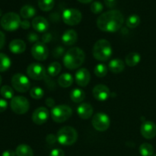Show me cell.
<instances>
[{
  "mask_svg": "<svg viewBox=\"0 0 156 156\" xmlns=\"http://www.w3.org/2000/svg\"><path fill=\"white\" fill-rule=\"evenodd\" d=\"M93 107L88 103H82L77 108V113L79 117L83 120H88L93 115Z\"/></svg>",
  "mask_w": 156,
  "mask_h": 156,
  "instance_id": "obj_18",
  "label": "cell"
},
{
  "mask_svg": "<svg viewBox=\"0 0 156 156\" xmlns=\"http://www.w3.org/2000/svg\"><path fill=\"white\" fill-rule=\"evenodd\" d=\"M12 85L17 91L25 93L30 87V82L28 78L21 73H16L12 78Z\"/></svg>",
  "mask_w": 156,
  "mask_h": 156,
  "instance_id": "obj_8",
  "label": "cell"
},
{
  "mask_svg": "<svg viewBox=\"0 0 156 156\" xmlns=\"http://www.w3.org/2000/svg\"><path fill=\"white\" fill-rule=\"evenodd\" d=\"M21 18L15 12H8L2 15L0 24L7 31H15L21 26Z\"/></svg>",
  "mask_w": 156,
  "mask_h": 156,
  "instance_id": "obj_5",
  "label": "cell"
},
{
  "mask_svg": "<svg viewBox=\"0 0 156 156\" xmlns=\"http://www.w3.org/2000/svg\"><path fill=\"white\" fill-rule=\"evenodd\" d=\"M20 27H21V28L24 29V30H27V29H28L29 27H30V23L29 22V21L24 19V21H21V26H20Z\"/></svg>",
  "mask_w": 156,
  "mask_h": 156,
  "instance_id": "obj_43",
  "label": "cell"
},
{
  "mask_svg": "<svg viewBox=\"0 0 156 156\" xmlns=\"http://www.w3.org/2000/svg\"><path fill=\"white\" fill-rule=\"evenodd\" d=\"M49 111L44 107H40L34 111L32 114V120L37 125L45 123L49 119Z\"/></svg>",
  "mask_w": 156,
  "mask_h": 156,
  "instance_id": "obj_14",
  "label": "cell"
},
{
  "mask_svg": "<svg viewBox=\"0 0 156 156\" xmlns=\"http://www.w3.org/2000/svg\"><path fill=\"white\" fill-rule=\"evenodd\" d=\"M30 95L32 98L39 100L41 99L44 95V91L40 87H34L30 91Z\"/></svg>",
  "mask_w": 156,
  "mask_h": 156,
  "instance_id": "obj_34",
  "label": "cell"
},
{
  "mask_svg": "<svg viewBox=\"0 0 156 156\" xmlns=\"http://www.w3.org/2000/svg\"><path fill=\"white\" fill-rule=\"evenodd\" d=\"M126 26L129 28H135L140 24V18L137 15H130L126 19Z\"/></svg>",
  "mask_w": 156,
  "mask_h": 156,
  "instance_id": "obj_31",
  "label": "cell"
},
{
  "mask_svg": "<svg viewBox=\"0 0 156 156\" xmlns=\"http://www.w3.org/2000/svg\"><path fill=\"white\" fill-rule=\"evenodd\" d=\"M92 53L96 59L105 62L108 60L112 55V47L109 41L105 39H101L94 44Z\"/></svg>",
  "mask_w": 156,
  "mask_h": 156,
  "instance_id": "obj_3",
  "label": "cell"
},
{
  "mask_svg": "<svg viewBox=\"0 0 156 156\" xmlns=\"http://www.w3.org/2000/svg\"><path fill=\"white\" fill-rule=\"evenodd\" d=\"M140 132L144 138L152 140L156 136V124L149 120L144 121L141 125Z\"/></svg>",
  "mask_w": 156,
  "mask_h": 156,
  "instance_id": "obj_13",
  "label": "cell"
},
{
  "mask_svg": "<svg viewBox=\"0 0 156 156\" xmlns=\"http://www.w3.org/2000/svg\"><path fill=\"white\" fill-rule=\"evenodd\" d=\"M57 141V136H54L53 134H50L47 136V142L50 144H53Z\"/></svg>",
  "mask_w": 156,
  "mask_h": 156,
  "instance_id": "obj_41",
  "label": "cell"
},
{
  "mask_svg": "<svg viewBox=\"0 0 156 156\" xmlns=\"http://www.w3.org/2000/svg\"><path fill=\"white\" fill-rule=\"evenodd\" d=\"M140 153L142 156H152L154 153L153 146L147 143H143L140 146Z\"/></svg>",
  "mask_w": 156,
  "mask_h": 156,
  "instance_id": "obj_28",
  "label": "cell"
},
{
  "mask_svg": "<svg viewBox=\"0 0 156 156\" xmlns=\"http://www.w3.org/2000/svg\"><path fill=\"white\" fill-rule=\"evenodd\" d=\"M105 5L108 8H110V9H113L116 6V4H117V0H104Z\"/></svg>",
  "mask_w": 156,
  "mask_h": 156,
  "instance_id": "obj_40",
  "label": "cell"
},
{
  "mask_svg": "<svg viewBox=\"0 0 156 156\" xmlns=\"http://www.w3.org/2000/svg\"><path fill=\"white\" fill-rule=\"evenodd\" d=\"M73 83V76L69 73H63L58 79V84L62 88H69Z\"/></svg>",
  "mask_w": 156,
  "mask_h": 156,
  "instance_id": "obj_23",
  "label": "cell"
},
{
  "mask_svg": "<svg viewBox=\"0 0 156 156\" xmlns=\"http://www.w3.org/2000/svg\"><path fill=\"white\" fill-rule=\"evenodd\" d=\"M17 156H34V152L31 148L26 144H21L15 149Z\"/></svg>",
  "mask_w": 156,
  "mask_h": 156,
  "instance_id": "obj_25",
  "label": "cell"
},
{
  "mask_svg": "<svg viewBox=\"0 0 156 156\" xmlns=\"http://www.w3.org/2000/svg\"><path fill=\"white\" fill-rule=\"evenodd\" d=\"M91 11L92 13L95 14V15H98V14L101 13V12L104 9V6L102 5V3L99 1H95L93 2L91 5Z\"/></svg>",
  "mask_w": 156,
  "mask_h": 156,
  "instance_id": "obj_35",
  "label": "cell"
},
{
  "mask_svg": "<svg viewBox=\"0 0 156 156\" xmlns=\"http://www.w3.org/2000/svg\"><path fill=\"white\" fill-rule=\"evenodd\" d=\"M70 98L75 103H81L85 98V91L80 88H75L70 93Z\"/></svg>",
  "mask_w": 156,
  "mask_h": 156,
  "instance_id": "obj_26",
  "label": "cell"
},
{
  "mask_svg": "<svg viewBox=\"0 0 156 156\" xmlns=\"http://www.w3.org/2000/svg\"><path fill=\"white\" fill-rule=\"evenodd\" d=\"M36 13H37V10L35 9V8L34 7V6L30 5H24L21 9V11H20L21 16L26 20L34 17L35 15H36Z\"/></svg>",
  "mask_w": 156,
  "mask_h": 156,
  "instance_id": "obj_22",
  "label": "cell"
},
{
  "mask_svg": "<svg viewBox=\"0 0 156 156\" xmlns=\"http://www.w3.org/2000/svg\"><path fill=\"white\" fill-rule=\"evenodd\" d=\"M73 114L71 108L67 105H58L51 110L52 119L56 123H63L70 118Z\"/></svg>",
  "mask_w": 156,
  "mask_h": 156,
  "instance_id": "obj_6",
  "label": "cell"
},
{
  "mask_svg": "<svg viewBox=\"0 0 156 156\" xmlns=\"http://www.w3.org/2000/svg\"><path fill=\"white\" fill-rule=\"evenodd\" d=\"M8 103L5 99L0 98V113H2L7 109Z\"/></svg>",
  "mask_w": 156,
  "mask_h": 156,
  "instance_id": "obj_39",
  "label": "cell"
},
{
  "mask_svg": "<svg viewBox=\"0 0 156 156\" xmlns=\"http://www.w3.org/2000/svg\"><path fill=\"white\" fill-rule=\"evenodd\" d=\"M141 60V56L138 53H129L125 57L126 64L129 67H134L138 65L139 62Z\"/></svg>",
  "mask_w": 156,
  "mask_h": 156,
  "instance_id": "obj_24",
  "label": "cell"
},
{
  "mask_svg": "<svg viewBox=\"0 0 156 156\" xmlns=\"http://www.w3.org/2000/svg\"><path fill=\"white\" fill-rule=\"evenodd\" d=\"M46 104H47V106L50 107V108H53V105H54V104H55V101H54V100H53L52 98H47V100H46Z\"/></svg>",
  "mask_w": 156,
  "mask_h": 156,
  "instance_id": "obj_46",
  "label": "cell"
},
{
  "mask_svg": "<svg viewBox=\"0 0 156 156\" xmlns=\"http://www.w3.org/2000/svg\"><path fill=\"white\" fill-rule=\"evenodd\" d=\"M108 68L107 67L106 65H105V64L103 63H99L95 66L94 72V74H95L98 77L102 78L105 77V76H106L107 73H108Z\"/></svg>",
  "mask_w": 156,
  "mask_h": 156,
  "instance_id": "obj_33",
  "label": "cell"
},
{
  "mask_svg": "<svg viewBox=\"0 0 156 156\" xmlns=\"http://www.w3.org/2000/svg\"><path fill=\"white\" fill-rule=\"evenodd\" d=\"M78 40V34L76 30H69L64 32L62 36V41L65 45L72 46L76 43Z\"/></svg>",
  "mask_w": 156,
  "mask_h": 156,
  "instance_id": "obj_20",
  "label": "cell"
},
{
  "mask_svg": "<svg viewBox=\"0 0 156 156\" xmlns=\"http://www.w3.org/2000/svg\"><path fill=\"white\" fill-rule=\"evenodd\" d=\"M108 68L111 73L118 74L123 71L125 68V64L121 59H114L110 61L109 64H108Z\"/></svg>",
  "mask_w": 156,
  "mask_h": 156,
  "instance_id": "obj_21",
  "label": "cell"
},
{
  "mask_svg": "<svg viewBox=\"0 0 156 156\" xmlns=\"http://www.w3.org/2000/svg\"><path fill=\"white\" fill-rule=\"evenodd\" d=\"M2 77H1V76H0V86H1V84H2Z\"/></svg>",
  "mask_w": 156,
  "mask_h": 156,
  "instance_id": "obj_48",
  "label": "cell"
},
{
  "mask_svg": "<svg viewBox=\"0 0 156 156\" xmlns=\"http://www.w3.org/2000/svg\"><path fill=\"white\" fill-rule=\"evenodd\" d=\"M78 1L81 3H83V4H88V3L91 2L93 0H78Z\"/></svg>",
  "mask_w": 156,
  "mask_h": 156,
  "instance_id": "obj_47",
  "label": "cell"
},
{
  "mask_svg": "<svg viewBox=\"0 0 156 156\" xmlns=\"http://www.w3.org/2000/svg\"><path fill=\"white\" fill-rule=\"evenodd\" d=\"M50 156H65V152L62 149H54L50 152Z\"/></svg>",
  "mask_w": 156,
  "mask_h": 156,
  "instance_id": "obj_37",
  "label": "cell"
},
{
  "mask_svg": "<svg viewBox=\"0 0 156 156\" xmlns=\"http://www.w3.org/2000/svg\"><path fill=\"white\" fill-rule=\"evenodd\" d=\"M54 0H38V6L44 12H49L54 7Z\"/></svg>",
  "mask_w": 156,
  "mask_h": 156,
  "instance_id": "obj_29",
  "label": "cell"
},
{
  "mask_svg": "<svg viewBox=\"0 0 156 156\" xmlns=\"http://www.w3.org/2000/svg\"><path fill=\"white\" fill-rule=\"evenodd\" d=\"M9 50L15 54H21L26 50V44L22 40L15 39L9 44Z\"/></svg>",
  "mask_w": 156,
  "mask_h": 156,
  "instance_id": "obj_19",
  "label": "cell"
},
{
  "mask_svg": "<svg viewBox=\"0 0 156 156\" xmlns=\"http://www.w3.org/2000/svg\"><path fill=\"white\" fill-rule=\"evenodd\" d=\"M92 94L96 100L104 101L110 97V89L106 85L100 84L94 86V88H93Z\"/></svg>",
  "mask_w": 156,
  "mask_h": 156,
  "instance_id": "obj_15",
  "label": "cell"
},
{
  "mask_svg": "<svg viewBox=\"0 0 156 156\" xmlns=\"http://www.w3.org/2000/svg\"><path fill=\"white\" fill-rule=\"evenodd\" d=\"M0 94L5 99H12L14 98V91L12 87L4 85L0 89Z\"/></svg>",
  "mask_w": 156,
  "mask_h": 156,
  "instance_id": "obj_32",
  "label": "cell"
},
{
  "mask_svg": "<svg viewBox=\"0 0 156 156\" xmlns=\"http://www.w3.org/2000/svg\"><path fill=\"white\" fill-rule=\"evenodd\" d=\"M65 53V50L62 47H57L56 48H55L53 51V56L55 58H59L60 56H62V55Z\"/></svg>",
  "mask_w": 156,
  "mask_h": 156,
  "instance_id": "obj_36",
  "label": "cell"
},
{
  "mask_svg": "<svg viewBox=\"0 0 156 156\" xmlns=\"http://www.w3.org/2000/svg\"><path fill=\"white\" fill-rule=\"evenodd\" d=\"M32 27L36 31L40 33H44L47 31L49 27V24L45 18L41 16L35 17L32 21Z\"/></svg>",
  "mask_w": 156,
  "mask_h": 156,
  "instance_id": "obj_17",
  "label": "cell"
},
{
  "mask_svg": "<svg viewBox=\"0 0 156 156\" xmlns=\"http://www.w3.org/2000/svg\"><path fill=\"white\" fill-rule=\"evenodd\" d=\"M27 73L29 77L34 80H42L47 76L46 69L44 66L36 62H33L28 66Z\"/></svg>",
  "mask_w": 156,
  "mask_h": 156,
  "instance_id": "obj_11",
  "label": "cell"
},
{
  "mask_svg": "<svg viewBox=\"0 0 156 156\" xmlns=\"http://www.w3.org/2000/svg\"><path fill=\"white\" fill-rule=\"evenodd\" d=\"M2 15V10L0 9V17H1Z\"/></svg>",
  "mask_w": 156,
  "mask_h": 156,
  "instance_id": "obj_49",
  "label": "cell"
},
{
  "mask_svg": "<svg viewBox=\"0 0 156 156\" xmlns=\"http://www.w3.org/2000/svg\"><path fill=\"white\" fill-rule=\"evenodd\" d=\"M75 79L77 85L81 87H85L88 85L91 80V74L87 69H79L76 73Z\"/></svg>",
  "mask_w": 156,
  "mask_h": 156,
  "instance_id": "obj_16",
  "label": "cell"
},
{
  "mask_svg": "<svg viewBox=\"0 0 156 156\" xmlns=\"http://www.w3.org/2000/svg\"><path fill=\"white\" fill-rule=\"evenodd\" d=\"M62 21L70 26H75L81 22L82 18V13L76 9H67L62 12Z\"/></svg>",
  "mask_w": 156,
  "mask_h": 156,
  "instance_id": "obj_9",
  "label": "cell"
},
{
  "mask_svg": "<svg viewBox=\"0 0 156 156\" xmlns=\"http://www.w3.org/2000/svg\"><path fill=\"white\" fill-rule=\"evenodd\" d=\"M5 43V37L3 32L0 31V50L4 47Z\"/></svg>",
  "mask_w": 156,
  "mask_h": 156,
  "instance_id": "obj_44",
  "label": "cell"
},
{
  "mask_svg": "<svg viewBox=\"0 0 156 156\" xmlns=\"http://www.w3.org/2000/svg\"><path fill=\"white\" fill-rule=\"evenodd\" d=\"M153 156H156V154H155V155H153Z\"/></svg>",
  "mask_w": 156,
  "mask_h": 156,
  "instance_id": "obj_50",
  "label": "cell"
},
{
  "mask_svg": "<svg viewBox=\"0 0 156 156\" xmlns=\"http://www.w3.org/2000/svg\"><path fill=\"white\" fill-rule=\"evenodd\" d=\"M61 65L58 62H53L49 65L47 68V73L51 76H56L60 73Z\"/></svg>",
  "mask_w": 156,
  "mask_h": 156,
  "instance_id": "obj_30",
  "label": "cell"
},
{
  "mask_svg": "<svg viewBox=\"0 0 156 156\" xmlns=\"http://www.w3.org/2000/svg\"><path fill=\"white\" fill-rule=\"evenodd\" d=\"M57 141L64 146L74 144L78 139V133L72 126H63L57 133Z\"/></svg>",
  "mask_w": 156,
  "mask_h": 156,
  "instance_id": "obj_4",
  "label": "cell"
},
{
  "mask_svg": "<svg viewBox=\"0 0 156 156\" xmlns=\"http://www.w3.org/2000/svg\"><path fill=\"white\" fill-rule=\"evenodd\" d=\"M124 22L123 15L119 10H111L101 14L97 19V26L101 30L114 33L121 28Z\"/></svg>",
  "mask_w": 156,
  "mask_h": 156,
  "instance_id": "obj_1",
  "label": "cell"
},
{
  "mask_svg": "<svg viewBox=\"0 0 156 156\" xmlns=\"http://www.w3.org/2000/svg\"><path fill=\"white\" fill-rule=\"evenodd\" d=\"M91 123L96 130L104 132L109 128L111 120L110 117L105 113H98L93 117Z\"/></svg>",
  "mask_w": 156,
  "mask_h": 156,
  "instance_id": "obj_10",
  "label": "cell"
},
{
  "mask_svg": "<svg viewBox=\"0 0 156 156\" xmlns=\"http://www.w3.org/2000/svg\"><path fill=\"white\" fill-rule=\"evenodd\" d=\"M31 54L37 60L44 61L49 56L48 48L44 43L37 42L32 47Z\"/></svg>",
  "mask_w": 156,
  "mask_h": 156,
  "instance_id": "obj_12",
  "label": "cell"
},
{
  "mask_svg": "<svg viewBox=\"0 0 156 156\" xmlns=\"http://www.w3.org/2000/svg\"><path fill=\"white\" fill-rule=\"evenodd\" d=\"M85 59V54L82 49L73 47L66 51L63 57V63L66 68L69 70H74L79 68L83 64Z\"/></svg>",
  "mask_w": 156,
  "mask_h": 156,
  "instance_id": "obj_2",
  "label": "cell"
},
{
  "mask_svg": "<svg viewBox=\"0 0 156 156\" xmlns=\"http://www.w3.org/2000/svg\"><path fill=\"white\" fill-rule=\"evenodd\" d=\"M38 39H39V37H38V35L37 34L33 33V32H31V33L29 34L28 36H27V40H28V41L30 43L38 42L37 41Z\"/></svg>",
  "mask_w": 156,
  "mask_h": 156,
  "instance_id": "obj_38",
  "label": "cell"
},
{
  "mask_svg": "<svg viewBox=\"0 0 156 156\" xmlns=\"http://www.w3.org/2000/svg\"><path fill=\"white\" fill-rule=\"evenodd\" d=\"M11 59L7 55L0 53V72H5L10 68Z\"/></svg>",
  "mask_w": 156,
  "mask_h": 156,
  "instance_id": "obj_27",
  "label": "cell"
},
{
  "mask_svg": "<svg viewBox=\"0 0 156 156\" xmlns=\"http://www.w3.org/2000/svg\"><path fill=\"white\" fill-rule=\"evenodd\" d=\"M10 106L13 112L21 115L28 111L30 104L26 98L23 96H15L11 100Z\"/></svg>",
  "mask_w": 156,
  "mask_h": 156,
  "instance_id": "obj_7",
  "label": "cell"
},
{
  "mask_svg": "<svg viewBox=\"0 0 156 156\" xmlns=\"http://www.w3.org/2000/svg\"><path fill=\"white\" fill-rule=\"evenodd\" d=\"M15 155H16V154H15V152L12 150H6L5 151V152H3L2 154V156H15Z\"/></svg>",
  "mask_w": 156,
  "mask_h": 156,
  "instance_id": "obj_45",
  "label": "cell"
},
{
  "mask_svg": "<svg viewBox=\"0 0 156 156\" xmlns=\"http://www.w3.org/2000/svg\"><path fill=\"white\" fill-rule=\"evenodd\" d=\"M52 41V35L51 34L47 33L43 35L42 37V43L44 44H47V43H50Z\"/></svg>",
  "mask_w": 156,
  "mask_h": 156,
  "instance_id": "obj_42",
  "label": "cell"
}]
</instances>
